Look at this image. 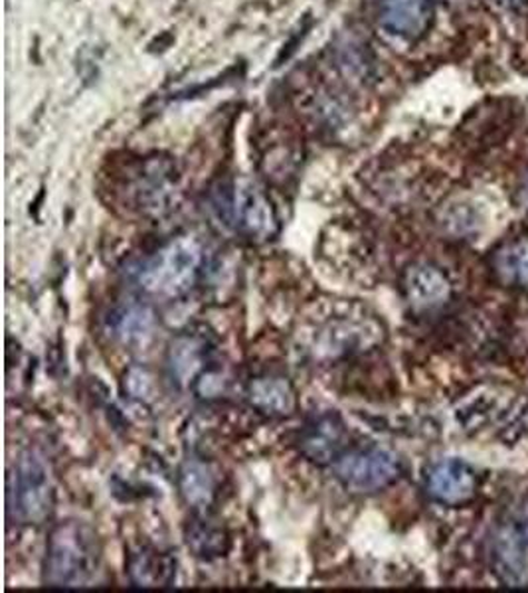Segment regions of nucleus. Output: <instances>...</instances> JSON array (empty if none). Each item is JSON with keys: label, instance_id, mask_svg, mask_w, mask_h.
Masks as SVG:
<instances>
[{"label": "nucleus", "instance_id": "nucleus-1", "mask_svg": "<svg viewBox=\"0 0 528 593\" xmlns=\"http://www.w3.org/2000/svg\"><path fill=\"white\" fill-rule=\"evenodd\" d=\"M101 541L83 521H63L48 534L44 584L50 587H90L101 574Z\"/></svg>", "mask_w": 528, "mask_h": 593}, {"label": "nucleus", "instance_id": "nucleus-2", "mask_svg": "<svg viewBox=\"0 0 528 593\" xmlns=\"http://www.w3.org/2000/svg\"><path fill=\"white\" fill-rule=\"evenodd\" d=\"M207 266L205 246L195 236H177L162 244L137 269V284L161 299L182 297L200 281Z\"/></svg>", "mask_w": 528, "mask_h": 593}, {"label": "nucleus", "instance_id": "nucleus-3", "mask_svg": "<svg viewBox=\"0 0 528 593\" xmlns=\"http://www.w3.org/2000/svg\"><path fill=\"white\" fill-rule=\"evenodd\" d=\"M212 210L228 230L250 241H268L279 231L273 204L250 178H233L216 188Z\"/></svg>", "mask_w": 528, "mask_h": 593}, {"label": "nucleus", "instance_id": "nucleus-4", "mask_svg": "<svg viewBox=\"0 0 528 593\" xmlns=\"http://www.w3.org/2000/svg\"><path fill=\"white\" fill-rule=\"evenodd\" d=\"M54 508V483L44 457L34 449L20 453L9 475L7 511L10 523L38 526Z\"/></svg>", "mask_w": 528, "mask_h": 593}, {"label": "nucleus", "instance_id": "nucleus-5", "mask_svg": "<svg viewBox=\"0 0 528 593\" xmlns=\"http://www.w3.org/2000/svg\"><path fill=\"white\" fill-rule=\"evenodd\" d=\"M332 467L342 487L360 495L390 487L402 473V465L395 453L378 445L347 449L332 463Z\"/></svg>", "mask_w": 528, "mask_h": 593}, {"label": "nucleus", "instance_id": "nucleus-6", "mask_svg": "<svg viewBox=\"0 0 528 593\" xmlns=\"http://www.w3.org/2000/svg\"><path fill=\"white\" fill-rule=\"evenodd\" d=\"M492 567L502 584L520 587L528 582V501L499 526L492 541Z\"/></svg>", "mask_w": 528, "mask_h": 593}, {"label": "nucleus", "instance_id": "nucleus-7", "mask_svg": "<svg viewBox=\"0 0 528 593\" xmlns=\"http://www.w3.org/2000/svg\"><path fill=\"white\" fill-rule=\"evenodd\" d=\"M167 368L179 388L200 392L207 380H215V346L202 333H180L170 343Z\"/></svg>", "mask_w": 528, "mask_h": 593}, {"label": "nucleus", "instance_id": "nucleus-8", "mask_svg": "<svg viewBox=\"0 0 528 593\" xmlns=\"http://www.w3.org/2000/svg\"><path fill=\"white\" fill-rule=\"evenodd\" d=\"M129 190L133 208L139 213L161 216L169 213L179 195V175L170 160L152 157L141 162Z\"/></svg>", "mask_w": 528, "mask_h": 593}, {"label": "nucleus", "instance_id": "nucleus-9", "mask_svg": "<svg viewBox=\"0 0 528 593\" xmlns=\"http://www.w3.org/2000/svg\"><path fill=\"white\" fill-rule=\"evenodd\" d=\"M349 432L337 412L309 417L299 434V452L317 465H332L347 452Z\"/></svg>", "mask_w": 528, "mask_h": 593}, {"label": "nucleus", "instance_id": "nucleus-10", "mask_svg": "<svg viewBox=\"0 0 528 593\" xmlns=\"http://www.w3.org/2000/svg\"><path fill=\"white\" fill-rule=\"evenodd\" d=\"M426 488L439 505H466L477 495V475L464 461L441 459L428 471Z\"/></svg>", "mask_w": 528, "mask_h": 593}, {"label": "nucleus", "instance_id": "nucleus-11", "mask_svg": "<svg viewBox=\"0 0 528 593\" xmlns=\"http://www.w3.org/2000/svg\"><path fill=\"white\" fill-rule=\"evenodd\" d=\"M434 7L430 0H382L378 22L386 32L408 42L420 40L431 27Z\"/></svg>", "mask_w": 528, "mask_h": 593}, {"label": "nucleus", "instance_id": "nucleus-12", "mask_svg": "<svg viewBox=\"0 0 528 593\" xmlns=\"http://www.w3.org/2000/svg\"><path fill=\"white\" fill-rule=\"evenodd\" d=\"M246 398L263 416L289 417L296 414V388L283 376L263 374L251 378L246 386Z\"/></svg>", "mask_w": 528, "mask_h": 593}, {"label": "nucleus", "instance_id": "nucleus-13", "mask_svg": "<svg viewBox=\"0 0 528 593\" xmlns=\"http://www.w3.org/2000/svg\"><path fill=\"white\" fill-rule=\"evenodd\" d=\"M127 574L137 587H169L177 577V560L155 546H139L129 554Z\"/></svg>", "mask_w": 528, "mask_h": 593}, {"label": "nucleus", "instance_id": "nucleus-14", "mask_svg": "<svg viewBox=\"0 0 528 593\" xmlns=\"http://www.w3.org/2000/svg\"><path fill=\"white\" fill-rule=\"evenodd\" d=\"M404 295L416 309H434L448 302L449 281L446 275L431 266H414L402 279Z\"/></svg>", "mask_w": 528, "mask_h": 593}, {"label": "nucleus", "instance_id": "nucleus-15", "mask_svg": "<svg viewBox=\"0 0 528 593\" xmlns=\"http://www.w3.org/2000/svg\"><path fill=\"white\" fill-rule=\"evenodd\" d=\"M179 488L182 498L198 513H207L215 503L218 493V478L212 467L202 461H187L179 475Z\"/></svg>", "mask_w": 528, "mask_h": 593}, {"label": "nucleus", "instance_id": "nucleus-16", "mask_svg": "<svg viewBox=\"0 0 528 593\" xmlns=\"http://www.w3.org/2000/svg\"><path fill=\"white\" fill-rule=\"evenodd\" d=\"M187 544L195 556L202 560H215L225 556L230 548V538L222 526L212 523L207 513L198 514L187 526Z\"/></svg>", "mask_w": 528, "mask_h": 593}, {"label": "nucleus", "instance_id": "nucleus-17", "mask_svg": "<svg viewBox=\"0 0 528 593\" xmlns=\"http://www.w3.org/2000/svg\"><path fill=\"white\" fill-rule=\"evenodd\" d=\"M155 319L149 307L129 305L121 307L111 317V333L126 345H141L151 338Z\"/></svg>", "mask_w": 528, "mask_h": 593}, {"label": "nucleus", "instance_id": "nucleus-18", "mask_svg": "<svg viewBox=\"0 0 528 593\" xmlns=\"http://www.w3.org/2000/svg\"><path fill=\"white\" fill-rule=\"evenodd\" d=\"M495 267L510 285L528 289V239L512 241L497 254Z\"/></svg>", "mask_w": 528, "mask_h": 593}, {"label": "nucleus", "instance_id": "nucleus-19", "mask_svg": "<svg viewBox=\"0 0 528 593\" xmlns=\"http://www.w3.org/2000/svg\"><path fill=\"white\" fill-rule=\"evenodd\" d=\"M126 391L131 398L141 399V402L151 399L152 391H155L151 374L143 370V368L129 370L126 376Z\"/></svg>", "mask_w": 528, "mask_h": 593}, {"label": "nucleus", "instance_id": "nucleus-20", "mask_svg": "<svg viewBox=\"0 0 528 593\" xmlns=\"http://www.w3.org/2000/svg\"><path fill=\"white\" fill-rule=\"evenodd\" d=\"M505 9L515 10V12H522L528 9V0H497Z\"/></svg>", "mask_w": 528, "mask_h": 593}]
</instances>
